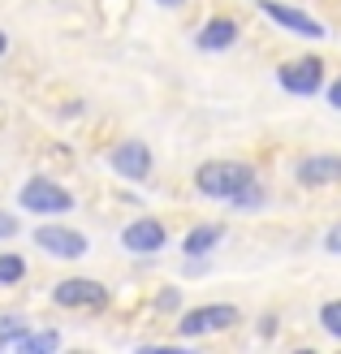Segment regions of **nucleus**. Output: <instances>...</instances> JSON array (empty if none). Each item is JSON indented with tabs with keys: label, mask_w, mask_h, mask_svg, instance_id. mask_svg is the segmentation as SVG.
I'll return each instance as SVG.
<instances>
[{
	"label": "nucleus",
	"mask_w": 341,
	"mask_h": 354,
	"mask_svg": "<svg viewBox=\"0 0 341 354\" xmlns=\"http://www.w3.org/2000/svg\"><path fill=\"white\" fill-rule=\"evenodd\" d=\"M250 186H255V169L246 160H208L194 169V190L208 194V199H221V203H233Z\"/></svg>",
	"instance_id": "f257e3e1"
},
{
	"label": "nucleus",
	"mask_w": 341,
	"mask_h": 354,
	"mask_svg": "<svg viewBox=\"0 0 341 354\" xmlns=\"http://www.w3.org/2000/svg\"><path fill=\"white\" fill-rule=\"evenodd\" d=\"M52 303L65 311H104L109 307V286H100L91 277H65L52 290Z\"/></svg>",
	"instance_id": "f03ea898"
},
{
	"label": "nucleus",
	"mask_w": 341,
	"mask_h": 354,
	"mask_svg": "<svg viewBox=\"0 0 341 354\" xmlns=\"http://www.w3.org/2000/svg\"><path fill=\"white\" fill-rule=\"evenodd\" d=\"M17 203H22L26 212H35V216H61V212L74 207V194H69L61 182H48V177H30V182L22 186V194H17Z\"/></svg>",
	"instance_id": "7ed1b4c3"
},
{
	"label": "nucleus",
	"mask_w": 341,
	"mask_h": 354,
	"mask_svg": "<svg viewBox=\"0 0 341 354\" xmlns=\"http://www.w3.org/2000/svg\"><path fill=\"white\" fill-rule=\"evenodd\" d=\"M238 320H242V315H238L233 303H208V307L186 311L182 320H177V333H182V337H203V333H225Z\"/></svg>",
	"instance_id": "20e7f679"
},
{
	"label": "nucleus",
	"mask_w": 341,
	"mask_h": 354,
	"mask_svg": "<svg viewBox=\"0 0 341 354\" xmlns=\"http://www.w3.org/2000/svg\"><path fill=\"white\" fill-rule=\"evenodd\" d=\"M277 78L281 86L290 95H315L320 86H324V61L320 57H298V61H285L277 69Z\"/></svg>",
	"instance_id": "39448f33"
},
{
	"label": "nucleus",
	"mask_w": 341,
	"mask_h": 354,
	"mask_svg": "<svg viewBox=\"0 0 341 354\" xmlns=\"http://www.w3.org/2000/svg\"><path fill=\"white\" fill-rule=\"evenodd\" d=\"M35 246L52 259H82L86 255V238L69 225H39L35 229Z\"/></svg>",
	"instance_id": "423d86ee"
},
{
	"label": "nucleus",
	"mask_w": 341,
	"mask_h": 354,
	"mask_svg": "<svg viewBox=\"0 0 341 354\" xmlns=\"http://www.w3.org/2000/svg\"><path fill=\"white\" fill-rule=\"evenodd\" d=\"M165 242H169V229L156 216H138L121 229V246L130 255H156V251H165Z\"/></svg>",
	"instance_id": "0eeeda50"
},
{
	"label": "nucleus",
	"mask_w": 341,
	"mask_h": 354,
	"mask_svg": "<svg viewBox=\"0 0 341 354\" xmlns=\"http://www.w3.org/2000/svg\"><path fill=\"white\" fill-rule=\"evenodd\" d=\"M109 169L121 173V177H130V182H147V173H151V147L138 143V138H125V143H117L109 151Z\"/></svg>",
	"instance_id": "6e6552de"
},
{
	"label": "nucleus",
	"mask_w": 341,
	"mask_h": 354,
	"mask_svg": "<svg viewBox=\"0 0 341 354\" xmlns=\"http://www.w3.org/2000/svg\"><path fill=\"white\" fill-rule=\"evenodd\" d=\"M259 9L273 17L277 26H285V30H294V35H302V39H324V26L315 22V17H307L302 9H294V5H281V0H259Z\"/></svg>",
	"instance_id": "1a4fd4ad"
},
{
	"label": "nucleus",
	"mask_w": 341,
	"mask_h": 354,
	"mask_svg": "<svg viewBox=\"0 0 341 354\" xmlns=\"http://www.w3.org/2000/svg\"><path fill=\"white\" fill-rule=\"evenodd\" d=\"M294 177L302 186H337L341 182V156H307V160H298Z\"/></svg>",
	"instance_id": "9d476101"
},
{
	"label": "nucleus",
	"mask_w": 341,
	"mask_h": 354,
	"mask_svg": "<svg viewBox=\"0 0 341 354\" xmlns=\"http://www.w3.org/2000/svg\"><path fill=\"white\" fill-rule=\"evenodd\" d=\"M194 44L203 52H225V48L238 44V22H233V17H208L203 30L194 35Z\"/></svg>",
	"instance_id": "9b49d317"
},
{
	"label": "nucleus",
	"mask_w": 341,
	"mask_h": 354,
	"mask_svg": "<svg viewBox=\"0 0 341 354\" xmlns=\"http://www.w3.org/2000/svg\"><path fill=\"white\" fill-rule=\"evenodd\" d=\"M221 238H225V225H194L190 234L182 238V251L190 255V259H199V255H212L221 246Z\"/></svg>",
	"instance_id": "f8f14e48"
},
{
	"label": "nucleus",
	"mask_w": 341,
	"mask_h": 354,
	"mask_svg": "<svg viewBox=\"0 0 341 354\" xmlns=\"http://www.w3.org/2000/svg\"><path fill=\"white\" fill-rule=\"evenodd\" d=\"M26 277V259L13 251H0V286H17Z\"/></svg>",
	"instance_id": "ddd939ff"
},
{
	"label": "nucleus",
	"mask_w": 341,
	"mask_h": 354,
	"mask_svg": "<svg viewBox=\"0 0 341 354\" xmlns=\"http://www.w3.org/2000/svg\"><path fill=\"white\" fill-rule=\"evenodd\" d=\"M320 324H324L329 337H337V342H341V298H333V303L320 307Z\"/></svg>",
	"instance_id": "4468645a"
},
{
	"label": "nucleus",
	"mask_w": 341,
	"mask_h": 354,
	"mask_svg": "<svg viewBox=\"0 0 341 354\" xmlns=\"http://www.w3.org/2000/svg\"><path fill=\"white\" fill-rule=\"evenodd\" d=\"M57 333H35V337H30V333H26V337L22 342H17V346H22L26 354H44V350H57Z\"/></svg>",
	"instance_id": "2eb2a0df"
},
{
	"label": "nucleus",
	"mask_w": 341,
	"mask_h": 354,
	"mask_svg": "<svg viewBox=\"0 0 341 354\" xmlns=\"http://www.w3.org/2000/svg\"><path fill=\"white\" fill-rule=\"evenodd\" d=\"M17 229H22V225H17V216H13V212H0V242L17 238Z\"/></svg>",
	"instance_id": "dca6fc26"
},
{
	"label": "nucleus",
	"mask_w": 341,
	"mask_h": 354,
	"mask_svg": "<svg viewBox=\"0 0 341 354\" xmlns=\"http://www.w3.org/2000/svg\"><path fill=\"white\" fill-rule=\"evenodd\" d=\"M324 251H333V255H341V225H333L329 234H324Z\"/></svg>",
	"instance_id": "f3484780"
},
{
	"label": "nucleus",
	"mask_w": 341,
	"mask_h": 354,
	"mask_svg": "<svg viewBox=\"0 0 341 354\" xmlns=\"http://www.w3.org/2000/svg\"><path fill=\"white\" fill-rule=\"evenodd\" d=\"M329 104L341 113V78H333V86H329Z\"/></svg>",
	"instance_id": "a211bd4d"
},
{
	"label": "nucleus",
	"mask_w": 341,
	"mask_h": 354,
	"mask_svg": "<svg viewBox=\"0 0 341 354\" xmlns=\"http://www.w3.org/2000/svg\"><path fill=\"white\" fill-rule=\"evenodd\" d=\"M259 333H264V337H273V333H277V324H273V315H264V320H259Z\"/></svg>",
	"instance_id": "6ab92c4d"
},
{
	"label": "nucleus",
	"mask_w": 341,
	"mask_h": 354,
	"mask_svg": "<svg viewBox=\"0 0 341 354\" xmlns=\"http://www.w3.org/2000/svg\"><path fill=\"white\" fill-rule=\"evenodd\" d=\"M156 5H165V9H182L186 0H156Z\"/></svg>",
	"instance_id": "aec40b11"
},
{
	"label": "nucleus",
	"mask_w": 341,
	"mask_h": 354,
	"mask_svg": "<svg viewBox=\"0 0 341 354\" xmlns=\"http://www.w3.org/2000/svg\"><path fill=\"white\" fill-rule=\"evenodd\" d=\"M5 52H9V39H5V30H0V57H5Z\"/></svg>",
	"instance_id": "412c9836"
}]
</instances>
